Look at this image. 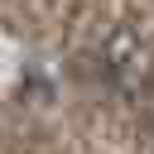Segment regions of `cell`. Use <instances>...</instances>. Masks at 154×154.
I'll use <instances>...</instances> for the list:
<instances>
[{"instance_id":"6da1fadb","label":"cell","mask_w":154,"mask_h":154,"mask_svg":"<svg viewBox=\"0 0 154 154\" xmlns=\"http://www.w3.org/2000/svg\"><path fill=\"white\" fill-rule=\"evenodd\" d=\"M101 58H106L111 82H116L120 91H130V96H140V91L154 82V43H149V38H144L135 24L111 29V34H106Z\"/></svg>"}]
</instances>
